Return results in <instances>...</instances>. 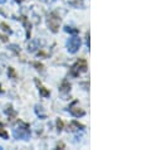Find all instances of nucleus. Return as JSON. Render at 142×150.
<instances>
[{
	"instance_id": "7ed1b4c3",
	"label": "nucleus",
	"mask_w": 142,
	"mask_h": 150,
	"mask_svg": "<svg viewBox=\"0 0 142 150\" xmlns=\"http://www.w3.org/2000/svg\"><path fill=\"white\" fill-rule=\"evenodd\" d=\"M79 44H81V42H79L78 38H70L69 42H68V49H69V52L74 53L79 48Z\"/></svg>"
},
{
	"instance_id": "6e6552de",
	"label": "nucleus",
	"mask_w": 142,
	"mask_h": 150,
	"mask_svg": "<svg viewBox=\"0 0 142 150\" xmlns=\"http://www.w3.org/2000/svg\"><path fill=\"white\" fill-rule=\"evenodd\" d=\"M0 149H3V148H1V146H0Z\"/></svg>"
},
{
	"instance_id": "20e7f679",
	"label": "nucleus",
	"mask_w": 142,
	"mask_h": 150,
	"mask_svg": "<svg viewBox=\"0 0 142 150\" xmlns=\"http://www.w3.org/2000/svg\"><path fill=\"white\" fill-rule=\"evenodd\" d=\"M0 136L4 137V139H6V137H8V132L5 131V129L3 127L1 124H0Z\"/></svg>"
},
{
	"instance_id": "39448f33",
	"label": "nucleus",
	"mask_w": 142,
	"mask_h": 150,
	"mask_svg": "<svg viewBox=\"0 0 142 150\" xmlns=\"http://www.w3.org/2000/svg\"><path fill=\"white\" fill-rule=\"evenodd\" d=\"M1 27H3V29H4V30H6V32H10V29L8 28V27H6V25H5V24H4V23L1 24Z\"/></svg>"
},
{
	"instance_id": "423d86ee",
	"label": "nucleus",
	"mask_w": 142,
	"mask_h": 150,
	"mask_svg": "<svg viewBox=\"0 0 142 150\" xmlns=\"http://www.w3.org/2000/svg\"><path fill=\"white\" fill-rule=\"evenodd\" d=\"M5 1H6V0H0V4H4Z\"/></svg>"
},
{
	"instance_id": "f03ea898",
	"label": "nucleus",
	"mask_w": 142,
	"mask_h": 150,
	"mask_svg": "<svg viewBox=\"0 0 142 150\" xmlns=\"http://www.w3.org/2000/svg\"><path fill=\"white\" fill-rule=\"evenodd\" d=\"M59 24H60V19L58 18L56 14H51V15H49V18H48V25H49V28H51L53 32H57L58 30V27H59Z\"/></svg>"
},
{
	"instance_id": "f257e3e1",
	"label": "nucleus",
	"mask_w": 142,
	"mask_h": 150,
	"mask_svg": "<svg viewBox=\"0 0 142 150\" xmlns=\"http://www.w3.org/2000/svg\"><path fill=\"white\" fill-rule=\"evenodd\" d=\"M14 136L15 139H23V140H27L29 139V136H30V131H29V127L28 125L23 124L22 127H16L14 129Z\"/></svg>"
},
{
	"instance_id": "0eeeda50",
	"label": "nucleus",
	"mask_w": 142,
	"mask_h": 150,
	"mask_svg": "<svg viewBox=\"0 0 142 150\" xmlns=\"http://www.w3.org/2000/svg\"><path fill=\"white\" fill-rule=\"evenodd\" d=\"M16 1H23V0H16Z\"/></svg>"
}]
</instances>
